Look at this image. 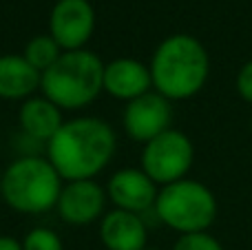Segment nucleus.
Wrapping results in <instances>:
<instances>
[{
  "instance_id": "1",
  "label": "nucleus",
  "mask_w": 252,
  "mask_h": 250,
  "mask_svg": "<svg viewBox=\"0 0 252 250\" xmlns=\"http://www.w3.org/2000/svg\"><path fill=\"white\" fill-rule=\"evenodd\" d=\"M118 149L115 131L106 120L73 118L47 142V159L64 182L95 180Z\"/></svg>"
},
{
  "instance_id": "22",
  "label": "nucleus",
  "mask_w": 252,
  "mask_h": 250,
  "mask_svg": "<svg viewBox=\"0 0 252 250\" xmlns=\"http://www.w3.org/2000/svg\"><path fill=\"white\" fill-rule=\"evenodd\" d=\"M146 250H148V248H146Z\"/></svg>"
},
{
  "instance_id": "14",
  "label": "nucleus",
  "mask_w": 252,
  "mask_h": 250,
  "mask_svg": "<svg viewBox=\"0 0 252 250\" xmlns=\"http://www.w3.org/2000/svg\"><path fill=\"white\" fill-rule=\"evenodd\" d=\"M40 78L42 73L33 69L22 53L0 56V97L2 100H29L40 89Z\"/></svg>"
},
{
  "instance_id": "3",
  "label": "nucleus",
  "mask_w": 252,
  "mask_h": 250,
  "mask_svg": "<svg viewBox=\"0 0 252 250\" xmlns=\"http://www.w3.org/2000/svg\"><path fill=\"white\" fill-rule=\"evenodd\" d=\"M40 91L62 111H78L104 91V62L89 49L64 51L40 78Z\"/></svg>"
},
{
  "instance_id": "18",
  "label": "nucleus",
  "mask_w": 252,
  "mask_h": 250,
  "mask_svg": "<svg viewBox=\"0 0 252 250\" xmlns=\"http://www.w3.org/2000/svg\"><path fill=\"white\" fill-rule=\"evenodd\" d=\"M237 93L241 100L252 104V60H248L237 73Z\"/></svg>"
},
{
  "instance_id": "15",
  "label": "nucleus",
  "mask_w": 252,
  "mask_h": 250,
  "mask_svg": "<svg viewBox=\"0 0 252 250\" xmlns=\"http://www.w3.org/2000/svg\"><path fill=\"white\" fill-rule=\"evenodd\" d=\"M62 53L64 51L60 49V44L47 33V35H35V38H31L29 42H27L22 56H25V60L29 62L33 69H38L40 73H44L51 64H56V60L62 56Z\"/></svg>"
},
{
  "instance_id": "20",
  "label": "nucleus",
  "mask_w": 252,
  "mask_h": 250,
  "mask_svg": "<svg viewBox=\"0 0 252 250\" xmlns=\"http://www.w3.org/2000/svg\"><path fill=\"white\" fill-rule=\"evenodd\" d=\"M0 197H2V171H0Z\"/></svg>"
},
{
  "instance_id": "7",
  "label": "nucleus",
  "mask_w": 252,
  "mask_h": 250,
  "mask_svg": "<svg viewBox=\"0 0 252 250\" xmlns=\"http://www.w3.org/2000/svg\"><path fill=\"white\" fill-rule=\"evenodd\" d=\"M122 124L130 140L146 144L153 137L173 128L170 126L173 124V104L168 97H164L153 89V91L126 102Z\"/></svg>"
},
{
  "instance_id": "4",
  "label": "nucleus",
  "mask_w": 252,
  "mask_h": 250,
  "mask_svg": "<svg viewBox=\"0 0 252 250\" xmlns=\"http://www.w3.org/2000/svg\"><path fill=\"white\" fill-rule=\"evenodd\" d=\"M62 177L47 157L25 155L2 171V199L9 208L25 215H40L56 208Z\"/></svg>"
},
{
  "instance_id": "6",
  "label": "nucleus",
  "mask_w": 252,
  "mask_h": 250,
  "mask_svg": "<svg viewBox=\"0 0 252 250\" xmlns=\"http://www.w3.org/2000/svg\"><path fill=\"white\" fill-rule=\"evenodd\" d=\"M195 159V146L186 133L168 128L144 144L142 171L157 186H168L188 175Z\"/></svg>"
},
{
  "instance_id": "2",
  "label": "nucleus",
  "mask_w": 252,
  "mask_h": 250,
  "mask_svg": "<svg viewBox=\"0 0 252 250\" xmlns=\"http://www.w3.org/2000/svg\"><path fill=\"white\" fill-rule=\"evenodd\" d=\"M148 69L157 93L170 102L188 100L204 89L210 73V58L195 35L173 33L157 44Z\"/></svg>"
},
{
  "instance_id": "13",
  "label": "nucleus",
  "mask_w": 252,
  "mask_h": 250,
  "mask_svg": "<svg viewBox=\"0 0 252 250\" xmlns=\"http://www.w3.org/2000/svg\"><path fill=\"white\" fill-rule=\"evenodd\" d=\"M18 122L27 140L47 144L60 131L64 118H62V109H58L51 100H47L44 95H31L29 100L22 102Z\"/></svg>"
},
{
  "instance_id": "17",
  "label": "nucleus",
  "mask_w": 252,
  "mask_h": 250,
  "mask_svg": "<svg viewBox=\"0 0 252 250\" xmlns=\"http://www.w3.org/2000/svg\"><path fill=\"white\" fill-rule=\"evenodd\" d=\"M173 250H223V246L219 244V239H215L213 235L206 230V233L179 235Z\"/></svg>"
},
{
  "instance_id": "21",
  "label": "nucleus",
  "mask_w": 252,
  "mask_h": 250,
  "mask_svg": "<svg viewBox=\"0 0 252 250\" xmlns=\"http://www.w3.org/2000/svg\"><path fill=\"white\" fill-rule=\"evenodd\" d=\"M250 126H252V120H250Z\"/></svg>"
},
{
  "instance_id": "9",
  "label": "nucleus",
  "mask_w": 252,
  "mask_h": 250,
  "mask_svg": "<svg viewBox=\"0 0 252 250\" xmlns=\"http://www.w3.org/2000/svg\"><path fill=\"white\" fill-rule=\"evenodd\" d=\"M106 199V188L95 180H73L62 186L56 211L64 224L87 226L104 217Z\"/></svg>"
},
{
  "instance_id": "10",
  "label": "nucleus",
  "mask_w": 252,
  "mask_h": 250,
  "mask_svg": "<svg viewBox=\"0 0 252 250\" xmlns=\"http://www.w3.org/2000/svg\"><path fill=\"white\" fill-rule=\"evenodd\" d=\"M157 184L142 171V168H122L113 173L106 184V197L115 204V208L128 213H144L153 211L157 202Z\"/></svg>"
},
{
  "instance_id": "8",
  "label": "nucleus",
  "mask_w": 252,
  "mask_h": 250,
  "mask_svg": "<svg viewBox=\"0 0 252 250\" xmlns=\"http://www.w3.org/2000/svg\"><path fill=\"white\" fill-rule=\"evenodd\" d=\"M95 29V9L89 0H58L49 16V35L62 51L84 49Z\"/></svg>"
},
{
  "instance_id": "16",
  "label": "nucleus",
  "mask_w": 252,
  "mask_h": 250,
  "mask_svg": "<svg viewBox=\"0 0 252 250\" xmlns=\"http://www.w3.org/2000/svg\"><path fill=\"white\" fill-rule=\"evenodd\" d=\"M22 250H64V244L51 228H33L22 239Z\"/></svg>"
},
{
  "instance_id": "5",
  "label": "nucleus",
  "mask_w": 252,
  "mask_h": 250,
  "mask_svg": "<svg viewBox=\"0 0 252 250\" xmlns=\"http://www.w3.org/2000/svg\"><path fill=\"white\" fill-rule=\"evenodd\" d=\"M217 211L219 206L213 190L188 177L161 186L153 208L157 219L179 235L206 233L217 219Z\"/></svg>"
},
{
  "instance_id": "11",
  "label": "nucleus",
  "mask_w": 252,
  "mask_h": 250,
  "mask_svg": "<svg viewBox=\"0 0 252 250\" xmlns=\"http://www.w3.org/2000/svg\"><path fill=\"white\" fill-rule=\"evenodd\" d=\"M104 91L115 100H135L153 91L151 69L135 58H115L104 64Z\"/></svg>"
},
{
  "instance_id": "12",
  "label": "nucleus",
  "mask_w": 252,
  "mask_h": 250,
  "mask_svg": "<svg viewBox=\"0 0 252 250\" xmlns=\"http://www.w3.org/2000/svg\"><path fill=\"white\" fill-rule=\"evenodd\" d=\"M100 239L106 250H146V221L137 213L113 208L100 221Z\"/></svg>"
},
{
  "instance_id": "19",
  "label": "nucleus",
  "mask_w": 252,
  "mask_h": 250,
  "mask_svg": "<svg viewBox=\"0 0 252 250\" xmlns=\"http://www.w3.org/2000/svg\"><path fill=\"white\" fill-rule=\"evenodd\" d=\"M0 250H22V242L9 235H0Z\"/></svg>"
}]
</instances>
